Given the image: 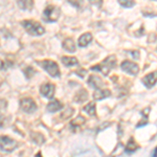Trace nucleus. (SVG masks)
I'll use <instances>...</instances> for the list:
<instances>
[{"instance_id": "obj_26", "label": "nucleus", "mask_w": 157, "mask_h": 157, "mask_svg": "<svg viewBox=\"0 0 157 157\" xmlns=\"http://www.w3.org/2000/svg\"><path fill=\"white\" fill-rule=\"evenodd\" d=\"M81 70V72L80 71H77V73H78V75H80V77H84V75H86V71H85V70H83V69H80Z\"/></svg>"}, {"instance_id": "obj_24", "label": "nucleus", "mask_w": 157, "mask_h": 157, "mask_svg": "<svg viewBox=\"0 0 157 157\" xmlns=\"http://www.w3.org/2000/svg\"><path fill=\"white\" fill-rule=\"evenodd\" d=\"M6 124H7V118L3 114H2L1 112H0V128L4 127Z\"/></svg>"}, {"instance_id": "obj_17", "label": "nucleus", "mask_w": 157, "mask_h": 157, "mask_svg": "<svg viewBox=\"0 0 157 157\" xmlns=\"http://www.w3.org/2000/svg\"><path fill=\"white\" fill-rule=\"evenodd\" d=\"M87 98H88V93H87V91L84 90V89H82V90L78 91L77 94H75V101L77 103H84L85 101H87Z\"/></svg>"}, {"instance_id": "obj_9", "label": "nucleus", "mask_w": 157, "mask_h": 157, "mask_svg": "<svg viewBox=\"0 0 157 157\" xmlns=\"http://www.w3.org/2000/svg\"><path fill=\"white\" fill-rule=\"evenodd\" d=\"M156 82H157V71L149 73L148 75H146V77L143 78V83L148 88H151L152 86H154V84H155Z\"/></svg>"}, {"instance_id": "obj_23", "label": "nucleus", "mask_w": 157, "mask_h": 157, "mask_svg": "<svg viewBox=\"0 0 157 157\" xmlns=\"http://www.w3.org/2000/svg\"><path fill=\"white\" fill-rule=\"evenodd\" d=\"M24 75L27 78H30L35 75V69H33L32 67H26L24 69Z\"/></svg>"}, {"instance_id": "obj_18", "label": "nucleus", "mask_w": 157, "mask_h": 157, "mask_svg": "<svg viewBox=\"0 0 157 157\" xmlns=\"http://www.w3.org/2000/svg\"><path fill=\"white\" fill-rule=\"evenodd\" d=\"M94 98L95 100H103V98H107L110 95V91L109 90H102V89H98V91L94 93Z\"/></svg>"}, {"instance_id": "obj_27", "label": "nucleus", "mask_w": 157, "mask_h": 157, "mask_svg": "<svg viewBox=\"0 0 157 157\" xmlns=\"http://www.w3.org/2000/svg\"><path fill=\"white\" fill-rule=\"evenodd\" d=\"M36 157H42V155H41V153H38L37 155H36Z\"/></svg>"}, {"instance_id": "obj_20", "label": "nucleus", "mask_w": 157, "mask_h": 157, "mask_svg": "<svg viewBox=\"0 0 157 157\" xmlns=\"http://www.w3.org/2000/svg\"><path fill=\"white\" fill-rule=\"evenodd\" d=\"M84 123H85V118L83 117V116H78L77 120L71 121L70 126H71V127H78V126H82Z\"/></svg>"}, {"instance_id": "obj_13", "label": "nucleus", "mask_w": 157, "mask_h": 157, "mask_svg": "<svg viewBox=\"0 0 157 157\" xmlns=\"http://www.w3.org/2000/svg\"><path fill=\"white\" fill-rule=\"evenodd\" d=\"M62 46L65 50H67V52H75V43L71 38H67V39H65L62 43Z\"/></svg>"}, {"instance_id": "obj_21", "label": "nucleus", "mask_w": 157, "mask_h": 157, "mask_svg": "<svg viewBox=\"0 0 157 157\" xmlns=\"http://www.w3.org/2000/svg\"><path fill=\"white\" fill-rule=\"evenodd\" d=\"M72 114H73V109L72 108H67V110H65L64 112H62V114H61V118H62V120H67V118H69Z\"/></svg>"}, {"instance_id": "obj_2", "label": "nucleus", "mask_w": 157, "mask_h": 157, "mask_svg": "<svg viewBox=\"0 0 157 157\" xmlns=\"http://www.w3.org/2000/svg\"><path fill=\"white\" fill-rule=\"evenodd\" d=\"M38 64H39L43 69L46 70V72L52 75V77H54V78H59L60 77L61 73H60L59 65H58L56 62H54V61L44 60V61H40V62H38Z\"/></svg>"}, {"instance_id": "obj_4", "label": "nucleus", "mask_w": 157, "mask_h": 157, "mask_svg": "<svg viewBox=\"0 0 157 157\" xmlns=\"http://www.w3.org/2000/svg\"><path fill=\"white\" fill-rule=\"evenodd\" d=\"M115 57L114 56H110L106 59L102 64H98V65H95V66L91 67V70H98V71H102L104 75H107L109 71H110L111 68L114 67L115 65Z\"/></svg>"}, {"instance_id": "obj_5", "label": "nucleus", "mask_w": 157, "mask_h": 157, "mask_svg": "<svg viewBox=\"0 0 157 157\" xmlns=\"http://www.w3.org/2000/svg\"><path fill=\"white\" fill-rule=\"evenodd\" d=\"M18 147V143L9 136H0V149L3 152L11 153Z\"/></svg>"}, {"instance_id": "obj_8", "label": "nucleus", "mask_w": 157, "mask_h": 157, "mask_svg": "<svg viewBox=\"0 0 157 157\" xmlns=\"http://www.w3.org/2000/svg\"><path fill=\"white\" fill-rule=\"evenodd\" d=\"M55 85L52 83H46V84L42 85L40 88V92L43 97L47 98H52L55 94Z\"/></svg>"}, {"instance_id": "obj_11", "label": "nucleus", "mask_w": 157, "mask_h": 157, "mask_svg": "<svg viewBox=\"0 0 157 157\" xmlns=\"http://www.w3.org/2000/svg\"><path fill=\"white\" fill-rule=\"evenodd\" d=\"M88 84L92 86L93 88H95V89H102V86L104 85V83L97 75H91L89 80H88Z\"/></svg>"}, {"instance_id": "obj_1", "label": "nucleus", "mask_w": 157, "mask_h": 157, "mask_svg": "<svg viewBox=\"0 0 157 157\" xmlns=\"http://www.w3.org/2000/svg\"><path fill=\"white\" fill-rule=\"evenodd\" d=\"M22 25L27 33L32 36H41L45 33L44 27L39 22L33 21V20H24L22 21Z\"/></svg>"}, {"instance_id": "obj_7", "label": "nucleus", "mask_w": 157, "mask_h": 157, "mask_svg": "<svg viewBox=\"0 0 157 157\" xmlns=\"http://www.w3.org/2000/svg\"><path fill=\"white\" fill-rule=\"evenodd\" d=\"M121 69L124 71L130 73L132 75H136L139 71V68H138V65L134 62H130V61H124L121 65Z\"/></svg>"}, {"instance_id": "obj_19", "label": "nucleus", "mask_w": 157, "mask_h": 157, "mask_svg": "<svg viewBox=\"0 0 157 157\" xmlns=\"http://www.w3.org/2000/svg\"><path fill=\"white\" fill-rule=\"evenodd\" d=\"M84 111L88 113L91 116H94L95 115V105L93 103H89L84 107Z\"/></svg>"}, {"instance_id": "obj_12", "label": "nucleus", "mask_w": 157, "mask_h": 157, "mask_svg": "<svg viewBox=\"0 0 157 157\" xmlns=\"http://www.w3.org/2000/svg\"><path fill=\"white\" fill-rule=\"evenodd\" d=\"M17 3L23 11H32L34 6V0H17Z\"/></svg>"}, {"instance_id": "obj_3", "label": "nucleus", "mask_w": 157, "mask_h": 157, "mask_svg": "<svg viewBox=\"0 0 157 157\" xmlns=\"http://www.w3.org/2000/svg\"><path fill=\"white\" fill-rule=\"evenodd\" d=\"M61 11L58 6H48L43 12V20L45 22H56L59 19Z\"/></svg>"}, {"instance_id": "obj_10", "label": "nucleus", "mask_w": 157, "mask_h": 157, "mask_svg": "<svg viewBox=\"0 0 157 157\" xmlns=\"http://www.w3.org/2000/svg\"><path fill=\"white\" fill-rule=\"evenodd\" d=\"M92 41V35L90 34V33H86V34H83L82 36L78 38V46L81 47H85L87 46L89 43Z\"/></svg>"}, {"instance_id": "obj_15", "label": "nucleus", "mask_w": 157, "mask_h": 157, "mask_svg": "<svg viewBox=\"0 0 157 157\" xmlns=\"http://www.w3.org/2000/svg\"><path fill=\"white\" fill-rule=\"evenodd\" d=\"M30 137H32V140L38 146H41L42 144L45 143V138H44V136H43L41 133L32 132V133H30Z\"/></svg>"}, {"instance_id": "obj_22", "label": "nucleus", "mask_w": 157, "mask_h": 157, "mask_svg": "<svg viewBox=\"0 0 157 157\" xmlns=\"http://www.w3.org/2000/svg\"><path fill=\"white\" fill-rule=\"evenodd\" d=\"M121 3V6H125V7H132L134 4H135V1L134 0H117Z\"/></svg>"}, {"instance_id": "obj_25", "label": "nucleus", "mask_w": 157, "mask_h": 157, "mask_svg": "<svg viewBox=\"0 0 157 157\" xmlns=\"http://www.w3.org/2000/svg\"><path fill=\"white\" fill-rule=\"evenodd\" d=\"M91 4H94L97 6H101L103 3V0H89Z\"/></svg>"}, {"instance_id": "obj_16", "label": "nucleus", "mask_w": 157, "mask_h": 157, "mask_svg": "<svg viewBox=\"0 0 157 157\" xmlns=\"http://www.w3.org/2000/svg\"><path fill=\"white\" fill-rule=\"evenodd\" d=\"M62 63L67 67H71L75 66V65H78V59L75 57H63L62 59Z\"/></svg>"}, {"instance_id": "obj_6", "label": "nucleus", "mask_w": 157, "mask_h": 157, "mask_svg": "<svg viewBox=\"0 0 157 157\" xmlns=\"http://www.w3.org/2000/svg\"><path fill=\"white\" fill-rule=\"evenodd\" d=\"M20 108L26 113H33L37 110V105L34 102V100L29 98H24L20 101Z\"/></svg>"}, {"instance_id": "obj_14", "label": "nucleus", "mask_w": 157, "mask_h": 157, "mask_svg": "<svg viewBox=\"0 0 157 157\" xmlns=\"http://www.w3.org/2000/svg\"><path fill=\"white\" fill-rule=\"evenodd\" d=\"M62 108H63V105H62V103L59 102V101H52V102H50L46 107L47 111L50 113L57 112V111L61 110Z\"/></svg>"}]
</instances>
